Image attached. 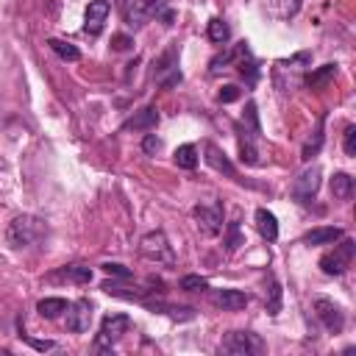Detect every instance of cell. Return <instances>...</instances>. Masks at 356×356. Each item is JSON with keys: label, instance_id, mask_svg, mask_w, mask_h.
Segmentation results:
<instances>
[{"label": "cell", "instance_id": "1", "mask_svg": "<svg viewBox=\"0 0 356 356\" xmlns=\"http://www.w3.org/2000/svg\"><path fill=\"white\" fill-rule=\"evenodd\" d=\"M44 234V222L39 217H31V214H19L8 222V231H6V239L11 248H28L33 245L39 236Z\"/></svg>", "mask_w": 356, "mask_h": 356}, {"label": "cell", "instance_id": "2", "mask_svg": "<svg viewBox=\"0 0 356 356\" xmlns=\"http://www.w3.org/2000/svg\"><path fill=\"white\" fill-rule=\"evenodd\" d=\"M139 253H142L147 261H153V264H167V267L175 264V253H172V245H170V239H167L164 231H150V234H145L142 242H139Z\"/></svg>", "mask_w": 356, "mask_h": 356}, {"label": "cell", "instance_id": "3", "mask_svg": "<svg viewBox=\"0 0 356 356\" xmlns=\"http://www.w3.org/2000/svg\"><path fill=\"white\" fill-rule=\"evenodd\" d=\"M261 350H264V342L253 331H231L220 342V353H231V356H259Z\"/></svg>", "mask_w": 356, "mask_h": 356}, {"label": "cell", "instance_id": "4", "mask_svg": "<svg viewBox=\"0 0 356 356\" xmlns=\"http://www.w3.org/2000/svg\"><path fill=\"white\" fill-rule=\"evenodd\" d=\"M353 253H356V242L353 239H342L339 245H334V250H328L323 259H320V270L325 275H342L350 261H353Z\"/></svg>", "mask_w": 356, "mask_h": 356}, {"label": "cell", "instance_id": "5", "mask_svg": "<svg viewBox=\"0 0 356 356\" xmlns=\"http://www.w3.org/2000/svg\"><path fill=\"white\" fill-rule=\"evenodd\" d=\"M128 325H131V317H128V314H108V317H103L100 334H97V339H95V348H97V350H111L114 342L128 331Z\"/></svg>", "mask_w": 356, "mask_h": 356}, {"label": "cell", "instance_id": "6", "mask_svg": "<svg viewBox=\"0 0 356 356\" xmlns=\"http://www.w3.org/2000/svg\"><path fill=\"white\" fill-rule=\"evenodd\" d=\"M192 217L197 220V228L206 234V236H217L220 231H222V217H225V211H222V203L217 200V203H211V206H195L192 209Z\"/></svg>", "mask_w": 356, "mask_h": 356}, {"label": "cell", "instance_id": "7", "mask_svg": "<svg viewBox=\"0 0 356 356\" xmlns=\"http://www.w3.org/2000/svg\"><path fill=\"white\" fill-rule=\"evenodd\" d=\"M320 167L317 164H312V167H306L295 181H292V197L298 200V203H309L314 195H317V189H320Z\"/></svg>", "mask_w": 356, "mask_h": 356}, {"label": "cell", "instance_id": "8", "mask_svg": "<svg viewBox=\"0 0 356 356\" xmlns=\"http://www.w3.org/2000/svg\"><path fill=\"white\" fill-rule=\"evenodd\" d=\"M314 314H317V320L325 325V331H331V334H339L342 325H345L342 309H339L334 300H328V298H317V300H314Z\"/></svg>", "mask_w": 356, "mask_h": 356}, {"label": "cell", "instance_id": "9", "mask_svg": "<svg viewBox=\"0 0 356 356\" xmlns=\"http://www.w3.org/2000/svg\"><path fill=\"white\" fill-rule=\"evenodd\" d=\"M92 325V303L86 298H78L75 303L67 306V331L83 334Z\"/></svg>", "mask_w": 356, "mask_h": 356}, {"label": "cell", "instance_id": "10", "mask_svg": "<svg viewBox=\"0 0 356 356\" xmlns=\"http://www.w3.org/2000/svg\"><path fill=\"white\" fill-rule=\"evenodd\" d=\"M108 0H92L89 6H86V14H83V31L89 33V36H97L100 31H103V25H106V17H108Z\"/></svg>", "mask_w": 356, "mask_h": 356}, {"label": "cell", "instance_id": "11", "mask_svg": "<svg viewBox=\"0 0 356 356\" xmlns=\"http://www.w3.org/2000/svg\"><path fill=\"white\" fill-rule=\"evenodd\" d=\"M211 300H214L220 309H225V312H239V309L248 306L250 298H248L242 289H217V292L211 295Z\"/></svg>", "mask_w": 356, "mask_h": 356}, {"label": "cell", "instance_id": "12", "mask_svg": "<svg viewBox=\"0 0 356 356\" xmlns=\"http://www.w3.org/2000/svg\"><path fill=\"white\" fill-rule=\"evenodd\" d=\"M159 11H161V3L159 0H134V6L128 8V22L131 25H145Z\"/></svg>", "mask_w": 356, "mask_h": 356}, {"label": "cell", "instance_id": "13", "mask_svg": "<svg viewBox=\"0 0 356 356\" xmlns=\"http://www.w3.org/2000/svg\"><path fill=\"white\" fill-rule=\"evenodd\" d=\"M156 122H159V108H156V106H145V108L136 111L122 128H125V131H150V128H156Z\"/></svg>", "mask_w": 356, "mask_h": 356}, {"label": "cell", "instance_id": "14", "mask_svg": "<svg viewBox=\"0 0 356 356\" xmlns=\"http://www.w3.org/2000/svg\"><path fill=\"white\" fill-rule=\"evenodd\" d=\"M256 228H259L261 239H267V242H275L278 239V220H275L273 211L256 209Z\"/></svg>", "mask_w": 356, "mask_h": 356}, {"label": "cell", "instance_id": "15", "mask_svg": "<svg viewBox=\"0 0 356 356\" xmlns=\"http://www.w3.org/2000/svg\"><path fill=\"white\" fill-rule=\"evenodd\" d=\"M342 228H334V225H323V228H312L306 236H303V242L306 245H334L337 239H342Z\"/></svg>", "mask_w": 356, "mask_h": 356}, {"label": "cell", "instance_id": "16", "mask_svg": "<svg viewBox=\"0 0 356 356\" xmlns=\"http://www.w3.org/2000/svg\"><path fill=\"white\" fill-rule=\"evenodd\" d=\"M206 161L214 167V170H220V172H225L228 178H236V170H234V164L225 159V153L217 147V145H206Z\"/></svg>", "mask_w": 356, "mask_h": 356}, {"label": "cell", "instance_id": "17", "mask_svg": "<svg viewBox=\"0 0 356 356\" xmlns=\"http://www.w3.org/2000/svg\"><path fill=\"white\" fill-rule=\"evenodd\" d=\"M264 3H267L270 14H275L278 19H289V17H295V14L300 11V6H303V0H264Z\"/></svg>", "mask_w": 356, "mask_h": 356}, {"label": "cell", "instance_id": "18", "mask_svg": "<svg viewBox=\"0 0 356 356\" xmlns=\"http://www.w3.org/2000/svg\"><path fill=\"white\" fill-rule=\"evenodd\" d=\"M331 195L337 200H350L353 197V178L348 172H337L331 178Z\"/></svg>", "mask_w": 356, "mask_h": 356}, {"label": "cell", "instance_id": "19", "mask_svg": "<svg viewBox=\"0 0 356 356\" xmlns=\"http://www.w3.org/2000/svg\"><path fill=\"white\" fill-rule=\"evenodd\" d=\"M67 300L64 298H42L39 303H36V312L42 314V317H47V320H53V317H58L61 312H67Z\"/></svg>", "mask_w": 356, "mask_h": 356}, {"label": "cell", "instance_id": "20", "mask_svg": "<svg viewBox=\"0 0 356 356\" xmlns=\"http://www.w3.org/2000/svg\"><path fill=\"white\" fill-rule=\"evenodd\" d=\"M47 44H50V50H53L58 58H64V61H78V58H81V50H78L72 42H64V39H47Z\"/></svg>", "mask_w": 356, "mask_h": 356}, {"label": "cell", "instance_id": "21", "mask_svg": "<svg viewBox=\"0 0 356 356\" xmlns=\"http://www.w3.org/2000/svg\"><path fill=\"white\" fill-rule=\"evenodd\" d=\"M175 70H178V53L170 47V50H164V53L156 58V64H153V75L161 78L164 72H175Z\"/></svg>", "mask_w": 356, "mask_h": 356}, {"label": "cell", "instance_id": "22", "mask_svg": "<svg viewBox=\"0 0 356 356\" xmlns=\"http://www.w3.org/2000/svg\"><path fill=\"white\" fill-rule=\"evenodd\" d=\"M334 75H337V64H323V67H317L314 72H309L306 83H309L312 89H323Z\"/></svg>", "mask_w": 356, "mask_h": 356}, {"label": "cell", "instance_id": "23", "mask_svg": "<svg viewBox=\"0 0 356 356\" xmlns=\"http://www.w3.org/2000/svg\"><path fill=\"white\" fill-rule=\"evenodd\" d=\"M206 36L214 42V44H225L228 39H231V28L220 19V17H214V19H209V28H206Z\"/></svg>", "mask_w": 356, "mask_h": 356}, {"label": "cell", "instance_id": "24", "mask_svg": "<svg viewBox=\"0 0 356 356\" xmlns=\"http://www.w3.org/2000/svg\"><path fill=\"white\" fill-rule=\"evenodd\" d=\"M175 164L181 170H195L197 167V147L195 145H181L175 150Z\"/></svg>", "mask_w": 356, "mask_h": 356}, {"label": "cell", "instance_id": "25", "mask_svg": "<svg viewBox=\"0 0 356 356\" xmlns=\"http://www.w3.org/2000/svg\"><path fill=\"white\" fill-rule=\"evenodd\" d=\"M61 278L75 281V284H89V281H92V270L83 267V264H70V267L61 270Z\"/></svg>", "mask_w": 356, "mask_h": 356}, {"label": "cell", "instance_id": "26", "mask_svg": "<svg viewBox=\"0 0 356 356\" xmlns=\"http://www.w3.org/2000/svg\"><path fill=\"white\" fill-rule=\"evenodd\" d=\"M323 120H325V117H320V122H317L314 139H309V142L303 145V161H309L312 156H317V150H320V145H323Z\"/></svg>", "mask_w": 356, "mask_h": 356}, {"label": "cell", "instance_id": "27", "mask_svg": "<svg viewBox=\"0 0 356 356\" xmlns=\"http://www.w3.org/2000/svg\"><path fill=\"white\" fill-rule=\"evenodd\" d=\"M181 289H186V292H203V289H209V281L203 275H184L181 278Z\"/></svg>", "mask_w": 356, "mask_h": 356}, {"label": "cell", "instance_id": "28", "mask_svg": "<svg viewBox=\"0 0 356 356\" xmlns=\"http://www.w3.org/2000/svg\"><path fill=\"white\" fill-rule=\"evenodd\" d=\"M239 153H242L239 159H242L245 164H259V153H256V147L250 145V139H245V136L239 139Z\"/></svg>", "mask_w": 356, "mask_h": 356}, {"label": "cell", "instance_id": "29", "mask_svg": "<svg viewBox=\"0 0 356 356\" xmlns=\"http://www.w3.org/2000/svg\"><path fill=\"white\" fill-rule=\"evenodd\" d=\"M278 309H281V289H278L275 281H270V303H267V312L270 314H278Z\"/></svg>", "mask_w": 356, "mask_h": 356}, {"label": "cell", "instance_id": "30", "mask_svg": "<svg viewBox=\"0 0 356 356\" xmlns=\"http://www.w3.org/2000/svg\"><path fill=\"white\" fill-rule=\"evenodd\" d=\"M100 267H103V273H108V275L131 278V270H128V267H122V264H117V261H106V264H100Z\"/></svg>", "mask_w": 356, "mask_h": 356}, {"label": "cell", "instance_id": "31", "mask_svg": "<svg viewBox=\"0 0 356 356\" xmlns=\"http://www.w3.org/2000/svg\"><path fill=\"white\" fill-rule=\"evenodd\" d=\"M345 156H356V125L345 128Z\"/></svg>", "mask_w": 356, "mask_h": 356}, {"label": "cell", "instance_id": "32", "mask_svg": "<svg viewBox=\"0 0 356 356\" xmlns=\"http://www.w3.org/2000/svg\"><path fill=\"white\" fill-rule=\"evenodd\" d=\"M239 95H242V92H239L236 86H222V89L217 92V100H220V103H234Z\"/></svg>", "mask_w": 356, "mask_h": 356}, {"label": "cell", "instance_id": "33", "mask_svg": "<svg viewBox=\"0 0 356 356\" xmlns=\"http://www.w3.org/2000/svg\"><path fill=\"white\" fill-rule=\"evenodd\" d=\"M131 44H134V39H131V36H125V33L111 36V47H114V50H128Z\"/></svg>", "mask_w": 356, "mask_h": 356}, {"label": "cell", "instance_id": "34", "mask_svg": "<svg viewBox=\"0 0 356 356\" xmlns=\"http://www.w3.org/2000/svg\"><path fill=\"white\" fill-rule=\"evenodd\" d=\"M228 231H231V234H228V242H225V250L231 253V250H234V248L239 245V225H236V222H231V225H228Z\"/></svg>", "mask_w": 356, "mask_h": 356}, {"label": "cell", "instance_id": "35", "mask_svg": "<svg viewBox=\"0 0 356 356\" xmlns=\"http://www.w3.org/2000/svg\"><path fill=\"white\" fill-rule=\"evenodd\" d=\"M19 337H22V339H28L36 350H50V348H56V342H50V339H44V342H42V339H31V337H25V334H19Z\"/></svg>", "mask_w": 356, "mask_h": 356}, {"label": "cell", "instance_id": "36", "mask_svg": "<svg viewBox=\"0 0 356 356\" xmlns=\"http://www.w3.org/2000/svg\"><path fill=\"white\" fill-rule=\"evenodd\" d=\"M142 150H145V153H153V150H159V139H156L153 134H147V136H145V142H142Z\"/></svg>", "mask_w": 356, "mask_h": 356}]
</instances>
